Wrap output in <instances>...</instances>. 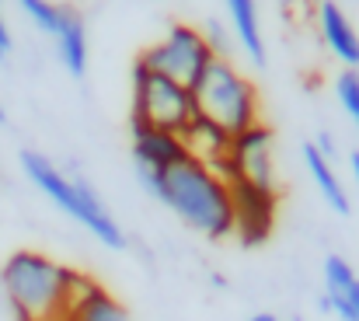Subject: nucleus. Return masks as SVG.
Here are the masks:
<instances>
[{"instance_id":"1","label":"nucleus","mask_w":359,"mask_h":321,"mask_svg":"<svg viewBox=\"0 0 359 321\" xmlns=\"http://www.w3.org/2000/svg\"><path fill=\"white\" fill-rule=\"evenodd\" d=\"M98 280L42 251H11L0 266V287L18 321H63Z\"/></svg>"},{"instance_id":"2","label":"nucleus","mask_w":359,"mask_h":321,"mask_svg":"<svg viewBox=\"0 0 359 321\" xmlns=\"http://www.w3.org/2000/svg\"><path fill=\"white\" fill-rule=\"evenodd\" d=\"M140 182L157 203H164L182 223H189L203 237L220 241L234 234V196L227 178H220L196 157H185L164 171L140 175Z\"/></svg>"},{"instance_id":"3","label":"nucleus","mask_w":359,"mask_h":321,"mask_svg":"<svg viewBox=\"0 0 359 321\" xmlns=\"http://www.w3.org/2000/svg\"><path fill=\"white\" fill-rule=\"evenodd\" d=\"M21 171L28 175V182L42 196H49L70 220H77L84 230H91L105 248L122 251L129 244L119 220L109 214V207L102 203V196L95 192V185L81 171H74V168L67 171V168H60L56 161H49L39 150H21Z\"/></svg>"},{"instance_id":"4","label":"nucleus","mask_w":359,"mask_h":321,"mask_svg":"<svg viewBox=\"0 0 359 321\" xmlns=\"http://www.w3.org/2000/svg\"><path fill=\"white\" fill-rule=\"evenodd\" d=\"M192 102L203 119L217 122L231 136L262 122V102H258L255 84L244 74H238L231 60H220V56H213V63L192 84Z\"/></svg>"},{"instance_id":"5","label":"nucleus","mask_w":359,"mask_h":321,"mask_svg":"<svg viewBox=\"0 0 359 321\" xmlns=\"http://www.w3.org/2000/svg\"><path fill=\"white\" fill-rule=\"evenodd\" d=\"M192 115H196V102H192L189 88H182L178 81L133 60V119L129 122L171 129L182 136V129L192 122Z\"/></svg>"},{"instance_id":"6","label":"nucleus","mask_w":359,"mask_h":321,"mask_svg":"<svg viewBox=\"0 0 359 321\" xmlns=\"http://www.w3.org/2000/svg\"><path fill=\"white\" fill-rule=\"evenodd\" d=\"M136 60L192 91V84H196V81L203 77V70L213 63V53H210V46H206V39H203L199 28L178 21V25H171V28L164 32L161 42L147 46Z\"/></svg>"},{"instance_id":"7","label":"nucleus","mask_w":359,"mask_h":321,"mask_svg":"<svg viewBox=\"0 0 359 321\" xmlns=\"http://www.w3.org/2000/svg\"><path fill=\"white\" fill-rule=\"evenodd\" d=\"M272 129L265 122L231 136V154H227V182L241 178L258 189L276 192V164H272Z\"/></svg>"},{"instance_id":"8","label":"nucleus","mask_w":359,"mask_h":321,"mask_svg":"<svg viewBox=\"0 0 359 321\" xmlns=\"http://www.w3.org/2000/svg\"><path fill=\"white\" fill-rule=\"evenodd\" d=\"M231 196H234V230L244 244H262L272 234L276 223V192L258 189L251 182L231 178Z\"/></svg>"},{"instance_id":"9","label":"nucleus","mask_w":359,"mask_h":321,"mask_svg":"<svg viewBox=\"0 0 359 321\" xmlns=\"http://www.w3.org/2000/svg\"><path fill=\"white\" fill-rule=\"evenodd\" d=\"M129 129H133V161H136L140 175L164 171L189 157L182 136L171 129H157V126H143V122H129Z\"/></svg>"},{"instance_id":"10","label":"nucleus","mask_w":359,"mask_h":321,"mask_svg":"<svg viewBox=\"0 0 359 321\" xmlns=\"http://www.w3.org/2000/svg\"><path fill=\"white\" fill-rule=\"evenodd\" d=\"M318 35L346 70H359V32L353 18L342 11V4L318 0Z\"/></svg>"},{"instance_id":"11","label":"nucleus","mask_w":359,"mask_h":321,"mask_svg":"<svg viewBox=\"0 0 359 321\" xmlns=\"http://www.w3.org/2000/svg\"><path fill=\"white\" fill-rule=\"evenodd\" d=\"M325 276V297L321 308L339 315L342 321H359V276L342 255H328L321 266Z\"/></svg>"},{"instance_id":"12","label":"nucleus","mask_w":359,"mask_h":321,"mask_svg":"<svg viewBox=\"0 0 359 321\" xmlns=\"http://www.w3.org/2000/svg\"><path fill=\"white\" fill-rule=\"evenodd\" d=\"M53 42H56V56H60L63 70H67L70 77H84V74H88L91 46H88V25H84V14H81L77 7L63 4Z\"/></svg>"},{"instance_id":"13","label":"nucleus","mask_w":359,"mask_h":321,"mask_svg":"<svg viewBox=\"0 0 359 321\" xmlns=\"http://www.w3.org/2000/svg\"><path fill=\"white\" fill-rule=\"evenodd\" d=\"M224 7H227V18H231V32H234L238 49L255 63V67H265L269 53H265L258 0H224Z\"/></svg>"},{"instance_id":"14","label":"nucleus","mask_w":359,"mask_h":321,"mask_svg":"<svg viewBox=\"0 0 359 321\" xmlns=\"http://www.w3.org/2000/svg\"><path fill=\"white\" fill-rule=\"evenodd\" d=\"M304 164H307V175L318 185L321 199L328 203V210L339 216H349L353 203H349V192H346V185H342L339 171H335V161H328L314 143H304Z\"/></svg>"},{"instance_id":"15","label":"nucleus","mask_w":359,"mask_h":321,"mask_svg":"<svg viewBox=\"0 0 359 321\" xmlns=\"http://www.w3.org/2000/svg\"><path fill=\"white\" fill-rule=\"evenodd\" d=\"M63 321H133V318H129L126 304H119L102 283H95V287L67 311Z\"/></svg>"},{"instance_id":"16","label":"nucleus","mask_w":359,"mask_h":321,"mask_svg":"<svg viewBox=\"0 0 359 321\" xmlns=\"http://www.w3.org/2000/svg\"><path fill=\"white\" fill-rule=\"evenodd\" d=\"M21 7V14L42 32V35H56V25H60V11L63 4H53V0H14Z\"/></svg>"},{"instance_id":"17","label":"nucleus","mask_w":359,"mask_h":321,"mask_svg":"<svg viewBox=\"0 0 359 321\" xmlns=\"http://www.w3.org/2000/svg\"><path fill=\"white\" fill-rule=\"evenodd\" d=\"M335 98L342 112L359 126V70H342L335 77Z\"/></svg>"},{"instance_id":"18","label":"nucleus","mask_w":359,"mask_h":321,"mask_svg":"<svg viewBox=\"0 0 359 321\" xmlns=\"http://www.w3.org/2000/svg\"><path fill=\"white\" fill-rule=\"evenodd\" d=\"M199 32H203V39H206V46H210V53H213V56H220V60H231V46H238V42H234V32H231V25L206 21V28H199Z\"/></svg>"},{"instance_id":"19","label":"nucleus","mask_w":359,"mask_h":321,"mask_svg":"<svg viewBox=\"0 0 359 321\" xmlns=\"http://www.w3.org/2000/svg\"><path fill=\"white\" fill-rule=\"evenodd\" d=\"M311 143H314V147H318V150H321V154H325L328 161H335V157H339V147H335V136H332L328 129H321V133H318V136H314Z\"/></svg>"},{"instance_id":"20","label":"nucleus","mask_w":359,"mask_h":321,"mask_svg":"<svg viewBox=\"0 0 359 321\" xmlns=\"http://www.w3.org/2000/svg\"><path fill=\"white\" fill-rule=\"evenodd\" d=\"M7 56H11V28H7V21L0 14V60H7Z\"/></svg>"},{"instance_id":"21","label":"nucleus","mask_w":359,"mask_h":321,"mask_svg":"<svg viewBox=\"0 0 359 321\" xmlns=\"http://www.w3.org/2000/svg\"><path fill=\"white\" fill-rule=\"evenodd\" d=\"M349 168H353V178H356V185H359V150L349 157Z\"/></svg>"},{"instance_id":"22","label":"nucleus","mask_w":359,"mask_h":321,"mask_svg":"<svg viewBox=\"0 0 359 321\" xmlns=\"http://www.w3.org/2000/svg\"><path fill=\"white\" fill-rule=\"evenodd\" d=\"M248 321H283L279 315H269V311H262V315H251Z\"/></svg>"},{"instance_id":"23","label":"nucleus","mask_w":359,"mask_h":321,"mask_svg":"<svg viewBox=\"0 0 359 321\" xmlns=\"http://www.w3.org/2000/svg\"><path fill=\"white\" fill-rule=\"evenodd\" d=\"M0 126H7V112H4V105H0Z\"/></svg>"},{"instance_id":"24","label":"nucleus","mask_w":359,"mask_h":321,"mask_svg":"<svg viewBox=\"0 0 359 321\" xmlns=\"http://www.w3.org/2000/svg\"><path fill=\"white\" fill-rule=\"evenodd\" d=\"M356 129H359V126H356Z\"/></svg>"}]
</instances>
